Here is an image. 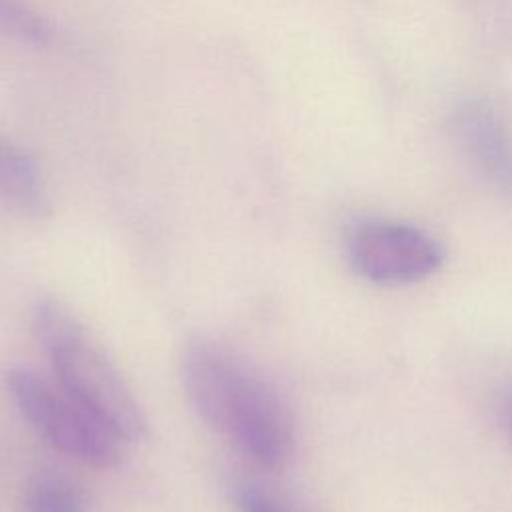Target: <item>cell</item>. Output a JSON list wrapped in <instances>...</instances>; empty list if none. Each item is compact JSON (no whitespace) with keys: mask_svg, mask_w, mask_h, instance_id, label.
<instances>
[{"mask_svg":"<svg viewBox=\"0 0 512 512\" xmlns=\"http://www.w3.org/2000/svg\"><path fill=\"white\" fill-rule=\"evenodd\" d=\"M348 256L352 268L374 284H412L434 274L444 258V246L424 230L392 222H364L350 232Z\"/></svg>","mask_w":512,"mask_h":512,"instance_id":"277c9868","label":"cell"},{"mask_svg":"<svg viewBox=\"0 0 512 512\" xmlns=\"http://www.w3.org/2000/svg\"><path fill=\"white\" fill-rule=\"evenodd\" d=\"M6 386L18 412L52 448L94 468L118 464V440L68 392L26 368L10 370Z\"/></svg>","mask_w":512,"mask_h":512,"instance_id":"3957f363","label":"cell"},{"mask_svg":"<svg viewBox=\"0 0 512 512\" xmlns=\"http://www.w3.org/2000/svg\"><path fill=\"white\" fill-rule=\"evenodd\" d=\"M0 200L28 218L50 214V196L36 158L4 136H0Z\"/></svg>","mask_w":512,"mask_h":512,"instance_id":"5b68a950","label":"cell"},{"mask_svg":"<svg viewBox=\"0 0 512 512\" xmlns=\"http://www.w3.org/2000/svg\"><path fill=\"white\" fill-rule=\"evenodd\" d=\"M182 382L194 412L246 458L266 470L292 454L294 424L276 386L232 350L198 340L182 358Z\"/></svg>","mask_w":512,"mask_h":512,"instance_id":"6da1fadb","label":"cell"},{"mask_svg":"<svg viewBox=\"0 0 512 512\" xmlns=\"http://www.w3.org/2000/svg\"><path fill=\"white\" fill-rule=\"evenodd\" d=\"M234 502L238 512H290L280 502L270 498L268 494L256 490V488H240L234 494Z\"/></svg>","mask_w":512,"mask_h":512,"instance_id":"ba28073f","label":"cell"},{"mask_svg":"<svg viewBox=\"0 0 512 512\" xmlns=\"http://www.w3.org/2000/svg\"><path fill=\"white\" fill-rule=\"evenodd\" d=\"M0 34L30 46L52 42L50 24L24 0H0Z\"/></svg>","mask_w":512,"mask_h":512,"instance_id":"52a82bcc","label":"cell"},{"mask_svg":"<svg viewBox=\"0 0 512 512\" xmlns=\"http://www.w3.org/2000/svg\"><path fill=\"white\" fill-rule=\"evenodd\" d=\"M20 512H90V500L76 482L64 476L42 474L22 490Z\"/></svg>","mask_w":512,"mask_h":512,"instance_id":"8992f818","label":"cell"},{"mask_svg":"<svg viewBox=\"0 0 512 512\" xmlns=\"http://www.w3.org/2000/svg\"><path fill=\"white\" fill-rule=\"evenodd\" d=\"M46 350L60 388L118 442H134L146 434L136 396L80 322Z\"/></svg>","mask_w":512,"mask_h":512,"instance_id":"7a4b0ae2","label":"cell"}]
</instances>
